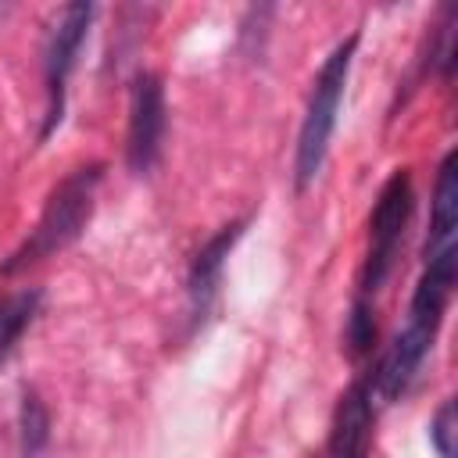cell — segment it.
Wrapping results in <instances>:
<instances>
[{"mask_svg": "<svg viewBox=\"0 0 458 458\" xmlns=\"http://www.w3.org/2000/svg\"><path fill=\"white\" fill-rule=\"evenodd\" d=\"M36 311H39V290H14L0 297V361L18 344V336L29 329Z\"/></svg>", "mask_w": 458, "mask_h": 458, "instance_id": "obj_9", "label": "cell"}, {"mask_svg": "<svg viewBox=\"0 0 458 458\" xmlns=\"http://www.w3.org/2000/svg\"><path fill=\"white\" fill-rule=\"evenodd\" d=\"M161 140H165V89L157 75L140 72L132 79V97H129V140H125L129 168L150 172L157 165Z\"/></svg>", "mask_w": 458, "mask_h": 458, "instance_id": "obj_5", "label": "cell"}, {"mask_svg": "<svg viewBox=\"0 0 458 458\" xmlns=\"http://www.w3.org/2000/svg\"><path fill=\"white\" fill-rule=\"evenodd\" d=\"M240 233H243V222H233V225L218 229L197 250V258L190 265V308H193V318L208 315V308H211V301L218 293V283H222V265H225L233 243L240 240Z\"/></svg>", "mask_w": 458, "mask_h": 458, "instance_id": "obj_6", "label": "cell"}, {"mask_svg": "<svg viewBox=\"0 0 458 458\" xmlns=\"http://www.w3.org/2000/svg\"><path fill=\"white\" fill-rule=\"evenodd\" d=\"M376 336V322H372V301H354L351 308V318H347V347L351 354H365L369 344Z\"/></svg>", "mask_w": 458, "mask_h": 458, "instance_id": "obj_11", "label": "cell"}, {"mask_svg": "<svg viewBox=\"0 0 458 458\" xmlns=\"http://www.w3.org/2000/svg\"><path fill=\"white\" fill-rule=\"evenodd\" d=\"M372 401H369V390L365 383L351 386L340 401V411H336V422H333V440H329V451L333 458H365L369 451V426H372Z\"/></svg>", "mask_w": 458, "mask_h": 458, "instance_id": "obj_8", "label": "cell"}, {"mask_svg": "<svg viewBox=\"0 0 458 458\" xmlns=\"http://www.w3.org/2000/svg\"><path fill=\"white\" fill-rule=\"evenodd\" d=\"M50 437V419H47V408L36 394H25L21 397V454L25 458H36L39 447L47 444Z\"/></svg>", "mask_w": 458, "mask_h": 458, "instance_id": "obj_10", "label": "cell"}, {"mask_svg": "<svg viewBox=\"0 0 458 458\" xmlns=\"http://www.w3.org/2000/svg\"><path fill=\"white\" fill-rule=\"evenodd\" d=\"M89 18H93V7L89 4H68L61 7V14L54 18L50 25V36H47V57H43V79H47V118H43V132L39 140H47L57 122H61V111H64V82L75 68V54L86 39V29H89Z\"/></svg>", "mask_w": 458, "mask_h": 458, "instance_id": "obj_4", "label": "cell"}, {"mask_svg": "<svg viewBox=\"0 0 458 458\" xmlns=\"http://www.w3.org/2000/svg\"><path fill=\"white\" fill-rule=\"evenodd\" d=\"M354 47H358V36H347L344 43H336V50L322 61V68L315 75V86H311V97H308V111H304V122H301V136H297V161H293L297 190H304L318 175V168L326 161Z\"/></svg>", "mask_w": 458, "mask_h": 458, "instance_id": "obj_2", "label": "cell"}, {"mask_svg": "<svg viewBox=\"0 0 458 458\" xmlns=\"http://www.w3.org/2000/svg\"><path fill=\"white\" fill-rule=\"evenodd\" d=\"M408 218H411V175H408V168H397L386 179V186L379 190V200H376V211L369 222V258H365L361 293H358L361 301H372L376 290L383 286V279L390 276Z\"/></svg>", "mask_w": 458, "mask_h": 458, "instance_id": "obj_3", "label": "cell"}, {"mask_svg": "<svg viewBox=\"0 0 458 458\" xmlns=\"http://www.w3.org/2000/svg\"><path fill=\"white\" fill-rule=\"evenodd\" d=\"M429 437H433V447L440 451V458H454V404L451 401H444V408L437 411Z\"/></svg>", "mask_w": 458, "mask_h": 458, "instance_id": "obj_12", "label": "cell"}, {"mask_svg": "<svg viewBox=\"0 0 458 458\" xmlns=\"http://www.w3.org/2000/svg\"><path fill=\"white\" fill-rule=\"evenodd\" d=\"M100 175L104 168L100 165H82L75 168L47 200L36 229L25 236V243L0 265L4 276L11 272H21L57 250H64L72 240H79V233L86 229L89 215H93V200H97V186H100Z\"/></svg>", "mask_w": 458, "mask_h": 458, "instance_id": "obj_1", "label": "cell"}, {"mask_svg": "<svg viewBox=\"0 0 458 458\" xmlns=\"http://www.w3.org/2000/svg\"><path fill=\"white\" fill-rule=\"evenodd\" d=\"M458 250V157L447 154L437 172L433 186V218H429V240L426 254H447Z\"/></svg>", "mask_w": 458, "mask_h": 458, "instance_id": "obj_7", "label": "cell"}]
</instances>
